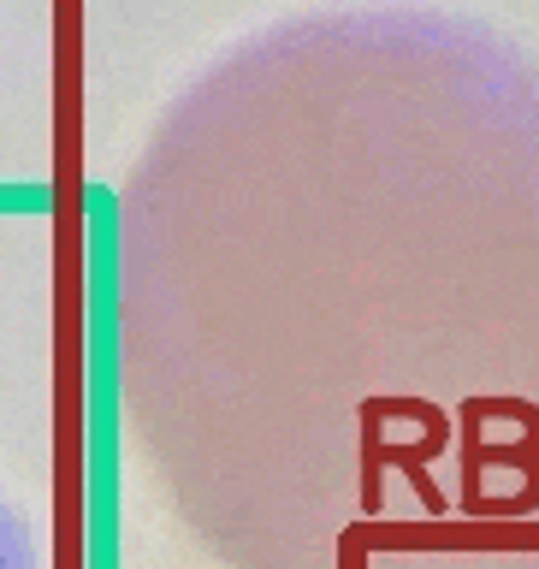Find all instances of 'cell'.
I'll list each match as a JSON object with an SVG mask.
<instances>
[{
    "instance_id": "1",
    "label": "cell",
    "mask_w": 539,
    "mask_h": 569,
    "mask_svg": "<svg viewBox=\"0 0 539 569\" xmlns=\"http://www.w3.org/2000/svg\"><path fill=\"white\" fill-rule=\"evenodd\" d=\"M445 445H451V421L433 409V421H427V439L421 445H386L380 439V409L362 403V510L368 516H380V469L386 462H398V469L409 475V487L421 492V505L445 516V492L433 487V475H427V462H433Z\"/></svg>"
}]
</instances>
